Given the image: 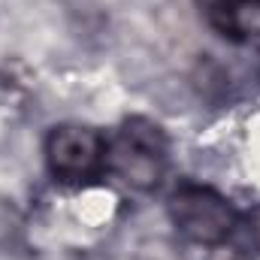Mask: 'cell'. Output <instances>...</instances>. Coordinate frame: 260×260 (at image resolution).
I'll list each match as a JSON object with an SVG mask.
<instances>
[{
	"mask_svg": "<svg viewBox=\"0 0 260 260\" xmlns=\"http://www.w3.org/2000/svg\"><path fill=\"white\" fill-rule=\"evenodd\" d=\"M248 224H251V239H254V248L260 251V209L248 218Z\"/></svg>",
	"mask_w": 260,
	"mask_h": 260,
	"instance_id": "6",
	"label": "cell"
},
{
	"mask_svg": "<svg viewBox=\"0 0 260 260\" xmlns=\"http://www.w3.org/2000/svg\"><path fill=\"white\" fill-rule=\"evenodd\" d=\"M109 139L91 124H55L46 133L43 157L58 185H88L106 173Z\"/></svg>",
	"mask_w": 260,
	"mask_h": 260,
	"instance_id": "3",
	"label": "cell"
},
{
	"mask_svg": "<svg viewBox=\"0 0 260 260\" xmlns=\"http://www.w3.org/2000/svg\"><path fill=\"white\" fill-rule=\"evenodd\" d=\"M167 215L182 239L203 248L227 242L242 221L227 197L200 182H182L167 197Z\"/></svg>",
	"mask_w": 260,
	"mask_h": 260,
	"instance_id": "2",
	"label": "cell"
},
{
	"mask_svg": "<svg viewBox=\"0 0 260 260\" xmlns=\"http://www.w3.org/2000/svg\"><path fill=\"white\" fill-rule=\"evenodd\" d=\"M206 260H251V257H248L245 248H239L227 239V242H218V245L206 248Z\"/></svg>",
	"mask_w": 260,
	"mask_h": 260,
	"instance_id": "5",
	"label": "cell"
},
{
	"mask_svg": "<svg viewBox=\"0 0 260 260\" xmlns=\"http://www.w3.org/2000/svg\"><path fill=\"white\" fill-rule=\"evenodd\" d=\"M136 260H182V254L170 239H148L136 248Z\"/></svg>",
	"mask_w": 260,
	"mask_h": 260,
	"instance_id": "4",
	"label": "cell"
},
{
	"mask_svg": "<svg viewBox=\"0 0 260 260\" xmlns=\"http://www.w3.org/2000/svg\"><path fill=\"white\" fill-rule=\"evenodd\" d=\"M170 170L167 133L148 118H127L106 145V173L136 194H151Z\"/></svg>",
	"mask_w": 260,
	"mask_h": 260,
	"instance_id": "1",
	"label": "cell"
}]
</instances>
